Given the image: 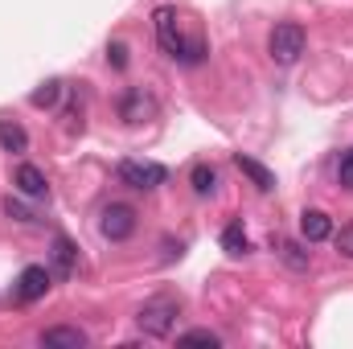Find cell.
Masks as SVG:
<instances>
[{"instance_id":"obj_1","label":"cell","mask_w":353,"mask_h":349,"mask_svg":"<svg viewBox=\"0 0 353 349\" xmlns=\"http://www.w3.org/2000/svg\"><path fill=\"white\" fill-rule=\"evenodd\" d=\"M152 25H157V41H161V50H165L169 58L185 62V66H197V62L205 58V41L181 33V17H176V8H157V12H152Z\"/></svg>"},{"instance_id":"obj_2","label":"cell","mask_w":353,"mask_h":349,"mask_svg":"<svg viewBox=\"0 0 353 349\" xmlns=\"http://www.w3.org/2000/svg\"><path fill=\"white\" fill-rule=\"evenodd\" d=\"M176 317H181V304L169 300V296H157V300H148L140 312H136V325L148 333V337H169L176 325Z\"/></svg>"},{"instance_id":"obj_3","label":"cell","mask_w":353,"mask_h":349,"mask_svg":"<svg viewBox=\"0 0 353 349\" xmlns=\"http://www.w3.org/2000/svg\"><path fill=\"white\" fill-rule=\"evenodd\" d=\"M267 50H271V62L292 66V62L304 54V29H300L296 21L275 25V29H271V37H267Z\"/></svg>"},{"instance_id":"obj_4","label":"cell","mask_w":353,"mask_h":349,"mask_svg":"<svg viewBox=\"0 0 353 349\" xmlns=\"http://www.w3.org/2000/svg\"><path fill=\"white\" fill-rule=\"evenodd\" d=\"M119 181H123L128 189L152 193V189H161V185L169 181V169L157 165V161H123V165H119Z\"/></svg>"},{"instance_id":"obj_5","label":"cell","mask_w":353,"mask_h":349,"mask_svg":"<svg viewBox=\"0 0 353 349\" xmlns=\"http://www.w3.org/2000/svg\"><path fill=\"white\" fill-rule=\"evenodd\" d=\"M99 230H103V239H111V243H123V239H132V230H136V210L132 206H107L103 210V218H99Z\"/></svg>"},{"instance_id":"obj_6","label":"cell","mask_w":353,"mask_h":349,"mask_svg":"<svg viewBox=\"0 0 353 349\" xmlns=\"http://www.w3.org/2000/svg\"><path fill=\"white\" fill-rule=\"evenodd\" d=\"M50 279H54L50 267H25V271L17 275V283H12V296H17L21 304H33V300H41V296L50 292Z\"/></svg>"},{"instance_id":"obj_7","label":"cell","mask_w":353,"mask_h":349,"mask_svg":"<svg viewBox=\"0 0 353 349\" xmlns=\"http://www.w3.org/2000/svg\"><path fill=\"white\" fill-rule=\"evenodd\" d=\"M300 235H304L308 243H325V239L333 235V218H329L325 210H304V214H300Z\"/></svg>"},{"instance_id":"obj_8","label":"cell","mask_w":353,"mask_h":349,"mask_svg":"<svg viewBox=\"0 0 353 349\" xmlns=\"http://www.w3.org/2000/svg\"><path fill=\"white\" fill-rule=\"evenodd\" d=\"M50 263H54V275L70 279V275L79 271V251H74V243L58 235V239H54V251H50Z\"/></svg>"},{"instance_id":"obj_9","label":"cell","mask_w":353,"mask_h":349,"mask_svg":"<svg viewBox=\"0 0 353 349\" xmlns=\"http://www.w3.org/2000/svg\"><path fill=\"white\" fill-rule=\"evenodd\" d=\"M234 165H239V173L251 177V185H255L259 193H271V189H275V173H271V169H263L255 157H247V152H234Z\"/></svg>"},{"instance_id":"obj_10","label":"cell","mask_w":353,"mask_h":349,"mask_svg":"<svg viewBox=\"0 0 353 349\" xmlns=\"http://www.w3.org/2000/svg\"><path fill=\"white\" fill-rule=\"evenodd\" d=\"M119 115H123L128 123H140V119H148V115H152V99H148L140 87H132L123 99H119Z\"/></svg>"},{"instance_id":"obj_11","label":"cell","mask_w":353,"mask_h":349,"mask_svg":"<svg viewBox=\"0 0 353 349\" xmlns=\"http://www.w3.org/2000/svg\"><path fill=\"white\" fill-rule=\"evenodd\" d=\"M41 346L46 349H83L87 346V333L83 329H70V325H58V329H46L41 333Z\"/></svg>"},{"instance_id":"obj_12","label":"cell","mask_w":353,"mask_h":349,"mask_svg":"<svg viewBox=\"0 0 353 349\" xmlns=\"http://www.w3.org/2000/svg\"><path fill=\"white\" fill-rule=\"evenodd\" d=\"M17 189L25 197H50V181H46L41 169H33V165H21L17 169Z\"/></svg>"},{"instance_id":"obj_13","label":"cell","mask_w":353,"mask_h":349,"mask_svg":"<svg viewBox=\"0 0 353 349\" xmlns=\"http://www.w3.org/2000/svg\"><path fill=\"white\" fill-rule=\"evenodd\" d=\"M222 251H226L230 259H243V255H251V239H247L243 222H230V226L222 230Z\"/></svg>"},{"instance_id":"obj_14","label":"cell","mask_w":353,"mask_h":349,"mask_svg":"<svg viewBox=\"0 0 353 349\" xmlns=\"http://www.w3.org/2000/svg\"><path fill=\"white\" fill-rule=\"evenodd\" d=\"M0 148H4V152H25V148H29L25 128L12 123V119H0Z\"/></svg>"},{"instance_id":"obj_15","label":"cell","mask_w":353,"mask_h":349,"mask_svg":"<svg viewBox=\"0 0 353 349\" xmlns=\"http://www.w3.org/2000/svg\"><path fill=\"white\" fill-rule=\"evenodd\" d=\"M189 185H193V193H197V197H210V193L218 189V173H214V165H193Z\"/></svg>"},{"instance_id":"obj_16","label":"cell","mask_w":353,"mask_h":349,"mask_svg":"<svg viewBox=\"0 0 353 349\" xmlns=\"http://www.w3.org/2000/svg\"><path fill=\"white\" fill-rule=\"evenodd\" d=\"M62 79H50V83H41V87L33 90V94H29V103H33V107H54V103H58V99H62Z\"/></svg>"},{"instance_id":"obj_17","label":"cell","mask_w":353,"mask_h":349,"mask_svg":"<svg viewBox=\"0 0 353 349\" xmlns=\"http://www.w3.org/2000/svg\"><path fill=\"white\" fill-rule=\"evenodd\" d=\"M279 255H283L288 267H296V271H304V267H308V255H304V247H300V243H279Z\"/></svg>"},{"instance_id":"obj_18","label":"cell","mask_w":353,"mask_h":349,"mask_svg":"<svg viewBox=\"0 0 353 349\" xmlns=\"http://www.w3.org/2000/svg\"><path fill=\"white\" fill-rule=\"evenodd\" d=\"M4 214H8V218H17V222H37V214H33L21 197H4Z\"/></svg>"},{"instance_id":"obj_19","label":"cell","mask_w":353,"mask_h":349,"mask_svg":"<svg viewBox=\"0 0 353 349\" xmlns=\"http://www.w3.org/2000/svg\"><path fill=\"white\" fill-rule=\"evenodd\" d=\"M181 346H218V333H210V329H189V333H181Z\"/></svg>"},{"instance_id":"obj_20","label":"cell","mask_w":353,"mask_h":349,"mask_svg":"<svg viewBox=\"0 0 353 349\" xmlns=\"http://www.w3.org/2000/svg\"><path fill=\"white\" fill-rule=\"evenodd\" d=\"M107 62H111L115 70H123V66H128V46H123V41H115V46H107Z\"/></svg>"},{"instance_id":"obj_21","label":"cell","mask_w":353,"mask_h":349,"mask_svg":"<svg viewBox=\"0 0 353 349\" xmlns=\"http://www.w3.org/2000/svg\"><path fill=\"white\" fill-rule=\"evenodd\" d=\"M337 181H341L345 189H353V148L341 157V165H337Z\"/></svg>"},{"instance_id":"obj_22","label":"cell","mask_w":353,"mask_h":349,"mask_svg":"<svg viewBox=\"0 0 353 349\" xmlns=\"http://www.w3.org/2000/svg\"><path fill=\"white\" fill-rule=\"evenodd\" d=\"M337 243H341V251L353 259V226H350V230H341V239H337Z\"/></svg>"}]
</instances>
